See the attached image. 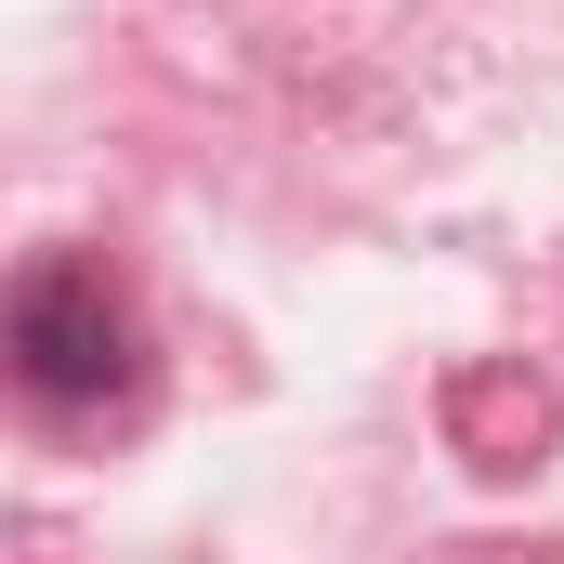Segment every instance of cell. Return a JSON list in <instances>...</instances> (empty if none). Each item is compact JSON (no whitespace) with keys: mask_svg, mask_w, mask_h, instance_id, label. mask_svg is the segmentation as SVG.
<instances>
[{"mask_svg":"<svg viewBox=\"0 0 564 564\" xmlns=\"http://www.w3.org/2000/svg\"><path fill=\"white\" fill-rule=\"evenodd\" d=\"M0 394L26 408V421H119L144 394V315L119 263H93V250H40L26 276L0 289Z\"/></svg>","mask_w":564,"mask_h":564,"instance_id":"1","label":"cell"}]
</instances>
